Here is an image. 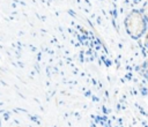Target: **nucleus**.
<instances>
[{"label":"nucleus","instance_id":"1","mask_svg":"<svg viewBox=\"0 0 148 127\" xmlns=\"http://www.w3.org/2000/svg\"><path fill=\"white\" fill-rule=\"evenodd\" d=\"M125 28L132 38H140L147 29V20L142 12L132 10L125 18Z\"/></svg>","mask_w":148,"mask_h":127},{"label":"nucleus","instance_id":"2","mask_svg":"<svg viewBox=\"0 0 148 127\" xmlns=\"http://www.w3.org/2000/svg\"><path fill=\"white\" fill-rule=\"evenodd\" d=\"M141 12H142V14L145 15V17H146V20H147V22H148V1H146V3L143 5Z\"/></svg>","mask_w":148,"mask_h":127},{"label":"nucleus","instance_id":"3","mask_svg":"<svg viewBox=\"0 0 148 127\" xmlns=\"http://www.w3.org/2000/svg\"><path fill=\"white\" fill-rule=\"evenodd\" d=\"M146 44H147V46H148V33H147V37H146Z\"/></svg>","mask_w":148,"mask_h":127}]
</instances>
